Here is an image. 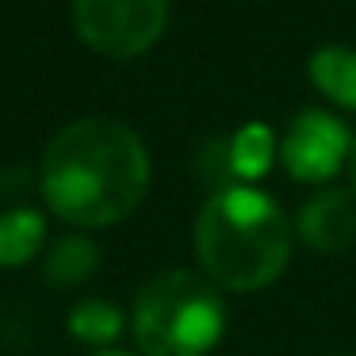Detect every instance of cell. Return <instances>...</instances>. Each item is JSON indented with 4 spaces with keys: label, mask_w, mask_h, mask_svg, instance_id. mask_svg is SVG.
<instances>
[{
    "label": "cell",
    "mask_w": 356,
    "mask_h": 356,
    "mask_svg": "<svg viewBox=\"0 0 356 356\" xmlns=\"http://www.w3.org/2000/svg\"><path fill=\"white\" fill-rule=\"evenodd\" d=\"M149 188V154L119 119H77L42 157V195L73 226H111L142 203Z\"/></svg>",
    "instance_id": "cell-1"
},
{
    "label": "cell",
    "mask_w": 356,
    "mask_h": 356,
    "mask_svg": "<svg viewBox=\"0 0 356 356\" xmlns=\"http://www.w3.org/2000/svg\"><path fill=\"white\" fill-rule=\"evenodd\" d=\"M195 253L215 284L257 291L284 272L291 253V226L284 211L257 188H222L195 218Z\"/></svg>",
    "instance_id": "cell-2"
},
{
    "label": "cell",
    "mask_w": 356,
    "mask_h": 356,
    "mask_svg": "<svg viewBox=\"0 0 356 356\" xmlns=\"http://www.w3.org/2000/svg\"><path fill=\"white\" fill-rule=\"evenodd\" d=\"M222 325L218 291L192 272H161L134 299V337L146 356H207Z\"/></svg>",
    "instance_id": "cell-3"
},
{
    "label": "cell",
    "mask_w": 356,
    "mask_h": 356,
    "mask_svg": "<svg viewBox=\"0 0 356 356\" xmlns=\"http://www.w3.org/2000/svg\"><path fill=\"white\" fill-rule=\"evenodd\" d=\"M169 0H73L81 39L108 58H138L161 39Z\"/></svg>",
    "instance_id": "cell-4"
},
{
    "label": "cell",
    "mask_w": 356,
    "mask_h": 356,
    "mask_svg": "<svg viewBox=\"0 0 356 356\" xmlns=\"http://www.w3.org/2000/svg\"><path fill=\"white\" fill-rule=\"evenodd\" d=\"M348 149H353V138H348L345 123L333 119L330 111L307 108L287 127L284 142H280V161L295 180L310 184V180H330L348 161Z\"/></svg>",
    "instance_id": "cell-5"
},
{
    "label": "cell",
    "mask_w": 356,
    "mask_h": 356,
    "mask_svg": "<svg viewBox=\"0 0 356 356\" xmlns=\"http://www.w3.org/2000/svg\"><path fill=\"white\" fill-rule=\"evenodd\" d=\"M299 238L318 253H341L356 241V192L330 188L302 203L299 211Z\"/></svg>",
    "instance_id": "cell-6"
},
{
    "label": "cell",
    "mask_w": 356,
    "mask_h": 356,
    "mask_svg": "<svg viewBox=\"0 0 356 356\" xmlns=\"http://www.w3.org/2000/svg\"><path fill=\"white\" fill-rule=\"evenodd\" d=\"M310 81L333 104L356 108V50H348V47L314 50V58H310Z\"/></svg>",
    "instance_id": "cell-7"
},
{
    "label": "cell",
    "mask_w": 356,
    "mask_h": 356,
    "mask_svg": "<svg viewBox=\"0 0 356 356\" xmlns=\"http://www.w3.org/2000/svg\"><path fill=\"white\" fill-rule=\"evenodd\" d=\"M42 215L39 211H8L0 215V268H19L24 261H31L42 245Z\"/></svg>",
    "instance_id": "cell-8"
},
{
    "label": "cell",
    "mask_w": 356,
    "mask_h": 356,
    "mask_svg": "<svg viewBox=\"0 0 356 356\" xmlns=\"http://www.w3.org/2000/svg\"><path fill=\"white\" fill-rule=\"evenodd\" d=\"M230 146V172L234 180H257L268 172L272 157H276V142H272V131L261 123L241 127L234 138H226Z\"/></svg>",
    "instance_id": "cell-9"
},
{
    "label": "cell",
    "mask_w": 356,
    "mask_h": 356,
    "mask_svg": "<svg viewBox=\"0 0 356 356\" xmlns=\"http://www.w3.org/2000/svg\"><path fill=\"white\" fill-rule=\"evenodd\" d=\"M96 272V245L88 238H62L47 257V280L50 284H62V287H73L81 280H88Z\"/></svg>",
    "instance_id": "cell-10"
},
{
    "label": "cell",
    "mask_w": 356,
    "mask_h": 356,
    "mask_svg": "<svg viewBox=\"0 0 356 356\" xmlns=\"http://www.w3.org/2000/svg\"><path fill=\"white\" fill-rule=\"evenodd\" d=\"M119 330H123V314L104 299H88L81 307H73V314H70V333L77 341H88V345L115 341Z\"/></svg>",
    "instance_id": "cell-11"
},
{
    "label": "cell",
    "mask_w": 356,
    "mask_h": 356,
    "mask_svg": "<svg viewBox=\"0 0 356 356\" xmlns=\"http://www.w3.org/2000/svg\"><path fill=\"white\" fill-rule=\"evenodd\" d=\"M348 165H353V180H356V138H353V149H348Z\"/></svg>",
    "instance_id": "cell-12"
},
{
    "label": "cell",
    "mask_w": 356,
    "mask_h": 356,
    "mask_svg": "<svg viewBox=\"0 0 356 356\" xmlns=\"http://www.w3.org/2000/svg\"><path fill=\"white\" fill-rule=\"evenodd\" d=\"M96 356H127V353H96Z\"/></svg>",
    "instance_id": "cell-13"
}]
</instances>
